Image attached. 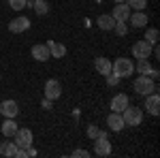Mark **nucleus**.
Segmentation results:
<instances>
[{
    "label": "nucleus",
    "instance_id": "nucleus-1",
    "mask_svg": "<svg viewBox=\"0 0 160 158\" xmlns=\"http://www.w3.org/2000/svg\"><path fill=\"white\" fill-rule=\"evenodd\" d=\"M132 88H135V92L139 96H148L152 92H158V85L149 75H139L135 79V84H132Z\"/></svg>",
    "mask_w": 160,
    "mask_h": 158
},
{
    "label": "nucleus",
    "instance_id": "nucleus-2",
    "mask_svg": "<svg viewBox=\"0 0 160 158\" xmlns=\"http://www.w3.org/2000/svg\"><path fill=\"white\" fill-rule=\"evenodd\" d=\"M111 73L118 75L120 79L130 77V75L135 73V62L130 60V58H118V60L111 64Z\"/></svg>",
    "mask_w": 160,
    "mask_h": 158
},
{
    "label": "nucleus",
    "instance_id": "nucleus-3",
    "mask_svg": "<svg viewBox=\"0 0 160 158\" xmlns=\"http://www.w3.org/2000/svg\"><path fill=\"white\" fill-rule=\"evenodd\" d=\"M122 120H124L126 126H139V124L143 122V109L128 105V107L122 111Z\"/></svg>",
    "mask_w": 160,
    "mask_h": 158
},
{
    "label": "nucleus",
    "instance_id": "nucleus-4",
    "mask_svg": "<svg viewBox=\"0 0 160 158\" xmlns=\"http://www.w3.org/2000/svg\"><path fill=\"white\" fill-rule=\"evenodd\" d=\"M13 141H15V145L19 147V150H26V147L32 145V141H34V135L30 128H17V133L11 137Z\"/></svg>",
    "mask_w": 160,
    "mask_h": 158
},
{
    "label": "nucleus",
    "instance_id": "nucleus-5",
    "mask_svg": "<svg viewBox=\"0 0 160 158\" xmlns=\"http://www.w3.org/2000/svg\"><path fill=\"white\" fill-rule=\"evenodd\" d=\"M132 56H135L137 60L149 58V56H152V45H149L145 38H143V41H137L135 45H132Z\"/></svg>",
    "mask_w": 160,
    "mask_h": 158
},
{
    "label": "nucleus",
    "instance_id": "nucleus-6",
    "mask_svg": "<svg viewBox=\"0 0 160 158\" xmlns=\"http://www.w3.org/2000/svg\"><path fill=\"white\" fill-rule=\"evenodd\" d=\"M62 96V84L58 79H47L45 81V98L49 100H56V98Z\"/></svg>",
    "mask_w": 160,
    "mask_h": 158
},
{
    "label": "nucleus",
    "instance_id": "nucleus-7",
    "mask_svg": "<svg viewBox=\"0 0 160 158\" xmlns=\"http://www.w3.org/2000/svg\"><path fill=\"white\" fill-rule=\"evenodd\" d=\"M30 19L28 17H24V15H19V17H15V19H11V24H9V30H11V34H22V32H26V30H30Z\"/></svg>",
    "mask_w": 160,
    "mask_h": 158
},
{
    "label": "nucleus",
    "instance_id": "nucleus-8",
    "mask_svg": "<svg viewBox=\"0 0 160 158\" xmlns=\"http://www.w3.org/2000/svg\"><path fill=\"white\" fill-rule=\"evenodd\" d=\"M143 109H148L149 115H158L160 113V96L156 92H152L145 96V105H143Z\"/></svg>",
    "mask_w": 160,
    "mask_h": 158
},
{
    "label": "nucleus",
    "instance_id": "nucleus-9",
    "mask_svg": "<svg viewBox=\"0 0 160 158\" xmlns=\"http://www.w3.org/2000/svg\"><path fill=\"white\" fill-rule=\"evenodd\" d=\"M111 17H113L115 22H128V17H130V7H128L126 2H118V4L113 7Z\"/></svg>",
    "mask_w": 160,
    "mask_h": 158
},
{
    "label": "nucleus",
    "instance_id": "nucleus-10",
    "mask_svg": "<svg viewBox=\"0 0 160 158\" xmlns=\"http://www.w3.org/2000/svg\"><path fill=\"white\" fill-rule=\"evenodd\" d=\"M0 113L4 118H17L19 115V105L15 100H2L0 103Z\"/></svg>",
    "mask_w": 160,
    "mask_h": 158
},
{
    "label": "nucleus",
    "instance_id": "nucleus-11",
    "mask_svg": "<svg viewBox=\"0 0 160 158\" xmlns=\"http://www.w3.org/2000/svg\"><path fill=\"white\" fill-rule=\"evenodd\" d=\"M96 143H94V154L96 156H109L111 154V143L107 137H96L94 139Z\"/></svg>",
    "mask_w": 160,
    "mask_h": 158
},
{
    "label": "nucleus",
    "instance_id": "nucleus-12",
    "mask_svg": "<svg viewBox=\"0 0 160 158\" xmlns=\"http://www.w3.org/2000/svg\"><path fill=\"white\" fill-rule=\"evenodd\" d=\"M107 126H109V130L111 133H120L124 126V120H122V113H115V111H111L109 113V118H107Z\"/></svg>",
    "mask_w": 160,
    "mask_h": 158
},
{
    "label": "nucleus",
    "instance_id": "nucleus-13",
    "mask_svg": "<svg viewBox=\"0 0 160 158\" xmlns=\"http://www.w3.org/2000/svg\"><path fill=\"white\" fill-rule=\"evenodd\" d=\"M17 150L19 147L15 145V141H11V137H7V141L0 143V154L7 158H17Z\"/></svg>",
    "mask_w": 160,
    "mask_h": 158
},
{
    "label": "nucleus",
    "instance_id": "nucleus-14",
    "mask_svg": "<svg viewBox=\"0 0 160 158\" xmlns=\"http://www.w3.org/2000/svg\"><path fill=\"white\" fill-rule=\"evenodd\" d=\"M128 105H130V100L126 94H118V96L111 98V111H115V113H122Z\"/></svg>",
    "mask_w": 160,
    "mask_h": 158
},
{
    "label": "nucleus",
    "instance_id": "nucleus-15",
    "mask_svg": "<svg viewBox=\"0 0 160 158\" xmlns=\"http://www.w3.org/2000/svg\"><path fill=\"white\" fill-rule=\"evenodd\" d=\"M32 58H34L37 62H45V60H49V58H51L49 47H47V45H43V43L34 45V47H32Z\"/></svg>",
    "mask_w": 160,
    "mask_h": 158
},
{
    "label": "nucleus",
    "instance_id": "nucleus-16",
    "mask_svg": "<svg viewBox=\"0 0 160 158\" xmlns=\"http://www.w3.org/2000/svg\"><path fill=\"white\" fill-rule=\"evenodd\" d=\"M45 45L49 47L51 58H64V56H66V47H64L62 43H58V41H47Z\"/></svg>",
    "mask_w": 160,
    "mask_h": 158
},
{
    "label": "nucleus",
    "instance_id": "nucleus-17",
    "mask_svg": "<svg viewBox=\"0 0 160 158\" xmlns=\"http://www.w3.org/2000/svg\"><path fill=\"white\" fill-rule=\"evenodd\" d=\"M128 19H130L132 28H145V26H148V22H149L148 15H145L143 11H135L132 15H130V17H128Z\"/></svg>",
    "mask_w": 160,
    "mask_h": 158
},
{
    "label": "nucleus",
    "instance_id": "nucleus-18",
    "mask_svg": "<svg viewBox=\"0 0 160 158\" xmlns=\"http://www.w3.org/2000/svg\"><path fill=\"white\" fill-rule=\"evenodd\" d=\"M94 66H96V71H98L100 75H109L111 73V60L109 58H102V56L96 58V60H94Z\"/></svg>",
    "mask_w": 160,
    "mask_h": 158
},
{
    "label": "nucleus",
    "instance_id": "nucleus-19",
    "mask_svg": "<svg viewBox=\"0 0 160 158\" xmlns=\"http://www.w3.org/2000/svg\"><path fill=\"white\" fill-rule=\"evenodd\" d=\"M17 124H15V118H7L4 120V124H2V135L4 137H13V135L17 133Z\"/></svg>",
    "mask_w": 160,
    "mask_h": 158
},
{
    "label": "nucleus",
    "instance_id": "nucleus-20",
    "mask_svg": "<svg viewBox=\"0 0 160 158\" xmlns=\"http://www.w3.org/2000/svg\"><path fill=\"white\" fill-rule=\"evenodd\" d=\"M96 26H98L100 30H113V26H115V19H113L111 15H100L98 19H96Z\"/></svg>",
    "mask_w": 160,
    "mask_h": 158
},
{
    "label": "nucleus",
    "instance_id": "nucleus-21",
    "mask_svg": "<svg viewBox=\"0 0 160 158\" xmlns=\"http://www.w3.org/2000/svg\"><path fill=\"white\" fill-rule=\"evenodd\" d=\"M32 9H34L37 15H47V13H49V4H47L45 0H34V2H32Z\"/></svg>",
    "mask_w": 160,
    "mask_h": 158
},
{
    "label": "nucleus",
    "instance_id": "nucleus-22",
    "mask_svg": "<svg viewBox=\"0 0 160 158\" xmlns=\"http://www.w3.org/2000/svg\"><path fill=\"white\" fill-rule=\"evenodd\" d=\"M158 38H160L158 28H148V30H145V41H148L149 45H156V43H158Z\"/></svg>",
    "mask_w": 160,
    "mask_h": 158
},
{
    "label": "nucleus",
    "instance_id": "nucleus-23",
    "mask_svg": "<svg viewBox=\"0 0 160 158\" xmlns=\"http://www.w3.org/2000/svg\"><path fill=\"white\" fill-rule=\"evenodd\" d=\"M135 71H139L141 75H149V71H152V64H149V60H148V58H145V60H137Z\"/></svg>",
    "mask_w": 160,
    "mask_h": 158
},
{
    "label": "nucleus",
    "instance_id": "nucleus-24",
    "mask_svg": "<svg viewBox=\"0 0 160 158\" xmlns=\"http://www.w3.org/2000/svg\"><path fill=\"white\" fill-rule=\"evenodd\" d=\"M130 9H135V11H143L145 7H148V0H124Z\"/></svg>",
    "mask_w": 160,
    "mask_h": 158
},
{
    "label": "nucleus",
    "instance_id": "nucleus-25",
    "mask_svg": "<svg viewBox=\"0 0 160 158\" xmlns=\"http://www.w3.org/2000/svg\"><path fill=\"white\" fill-rule=\"evenodd\" d=\"M9 7L13 11H22V9L28 7V0H9Z\"/></svg>",
    "mask_w": 160,
    "mask_h": 158
},
{
    "label": "nucleus",
    "instance_id": "nucleus-26",
    "mask_svg": "<svg viewBox=\"0 0 160 158\" xmlns=\"http://www.w3.org/2000/svg\"><path fill=\"white\" fill-rule=\"evenodd\" d=\"M88 137H90L92 141H94L96 137H100V128L96 126V124H90V126H88Z\"/></svg>",
    "mask_w": 160,
    "mask_h": 158
},
{
    "label": "nucleus",
    "instance_id": "nucleus-27",
    "mask_svg": "<svg viewBox=\"0 0 160 158\" xmlns=\"http://www.w3.org/2000/svg\"><path fill=\"white\" fill-rule=\"evenodd\" d=\"M113 30L120 34V37H124L126 32H128V26H126V22H115V26H113Z\"/></svg>",
    "mask_w": 160,
    "mask_h": 158
},
{
    "label": "nucleus",
    "instance_id": "nucleus-28",
    "mask_svg": "<svg viewBox=\"0 0 160 158\" xmlns=\"http://www.w3.org/2000/svg\"><path fill=\"white\" fill-rule=\"evenodd\" d=\"M105 77H107V84H109L111 88H115V85L120 84V77H118V75H113V73H109V75H105Z\"/></svg>",
    "mask_w": 160,
    "mask_h": 158
},
{
    "label": "nucleus",
    "instance_id": "nucleus-29",
    "mask_svg": "<svg viewBox=\"0 0 160 158\" xmlns=\"http://www.w3.org/2000/svg\"><path fill=\"white\" fill-rule=\"evenodd\" d=\"M73 156L75 158H88V156H92V154H90L88 150H81V147H79V150H75V152H73Z\"/></svg>",
    "mask_w": 160,
    "mask_h": 158
},
{
    "label": "nucleus",
    "instance_id": "nucleus-30",
    "mask_svg": "<svg viewBox=\"0 0 160 158\" xmlns=\"http://www.w3.org/2000/svg\"><path fill=\"white\" fill-rule=\"evenodd\" d=\"M51 103H53V100H49V98H43V103H41V105H43V109H51V107H53Z\"/></svg>",
    "mask_w": 160,
    "mask_h": 158
},
{
    "label": "nucleus",
    "instance_id": "nucleus-31",
    "mask_svg": "<svg viewBox=\"0 0 160 158\" xmlns=\"http://www.w3.org/2000/svg\"><path fill=\"white\" fill-rule=\"evenodd\" d=\"M113 2H115V4H118V2H124V0H113Z\"/></svg>",
    "mask_w": 160,
    "mask_h": 158
}]
</instances>
